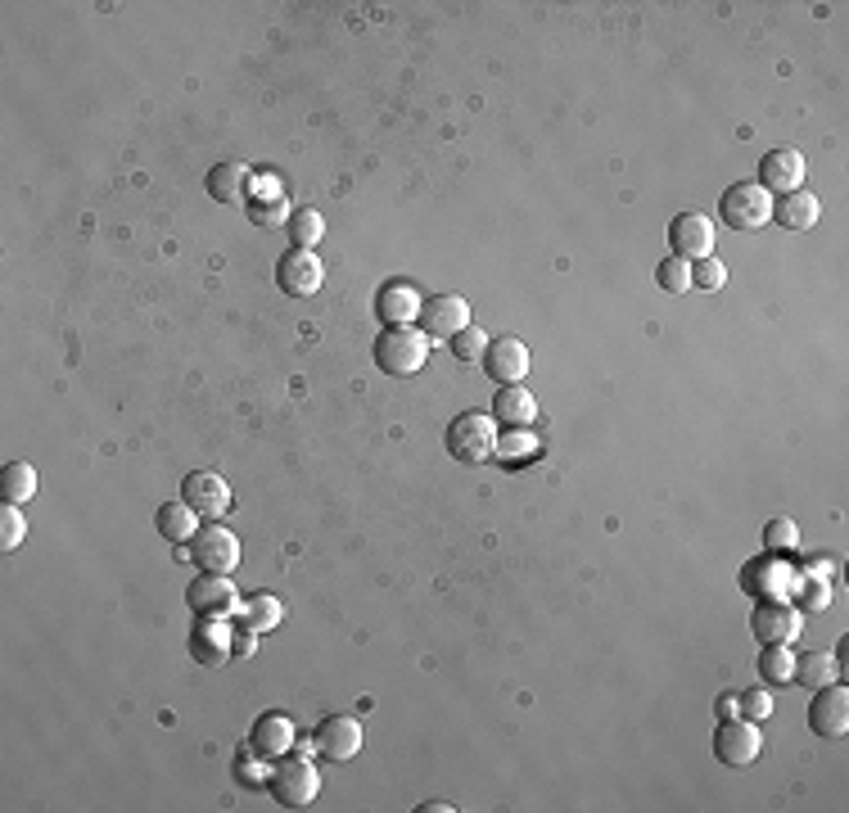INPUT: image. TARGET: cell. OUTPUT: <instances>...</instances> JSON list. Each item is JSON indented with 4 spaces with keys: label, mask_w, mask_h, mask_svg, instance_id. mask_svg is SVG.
Listing matches in <instances>:
<instances>
[{
    "label": "cell",
    "mask_w": 849,
    "mask_h": 813,
    "mask_svg": "<svg viewBox=\"0 0 849 813\" xmlns=\"http://www.w3.org/2000/svg\"><path fill=\"white\" fill-rule=\"evenodd\" d=\"M763 751V732L750 719H723L715 732V760L723 769H750Z\"/></svg>",
    "instance_id": "6"
},
{
    "label": "cell",
    "mask_w": 849,
    "mask_h": 813,
    "mask_svg": "<svg viewBox=\"0 0 849 813\" xmlns=\"http://www.w3.org/2000/svg\"><path fill=\"white\" fill-rule=\"evenodd\" d=\"M190 556L199 561L203 574H231V570L240 565V538H236L227 524L208 520V524H199V533L190 538Z\"/></svg>",
    "instance_id": "4"
},
{
    "label": "cell",
    "mask_w": 849,
    "mask_h": 813,
    "mask_svg": "<svg viewBox=\"0 0 849 813\" xmlns=\"http://www.w3.org/2000/svg\"><path fill=\"white\" fill-rule=\"evenodd\" d=\"M286 231H290L294 249H317V240L326 235V222H321L317 209H294L290 222H286Z\"/></svg>",
    "instance_id": "30"
},
{
    "label": "cell",
    "mask_w": 849,
    "mask_h": 813,
    "mask_svg": "<svg viewBox=\"0 0 849 813\" xmlns=\"http://www.w3.org/2000/svg\"><path fill=\"white\" fill-rule=\"evenodd\" d=\"M190 605L199 615H218V610H231L236 605V588L227 574H203L194 588H190Z\"/></svg>",
    "instance_id": "24"
},
{
    "label": "cell",
    "mask_w": 849,
    "mask_h": 813,
    "mask_svg": "<svg viewBox=\"0 0 849 813\" xmlns=\"http://www.w3.org/2000/svg\"><path fill=\"white\" fill-rule=\"evenodd\" d=\"M420 321H425V334H430V339H452V334H461L470 325V299H461V294L425 299Z\"/></svg>",
    "instance_id": "14"
},
{
    "label": "cell",
    "mask_w": 849,
    "mask_h": 813,
    "mask_svg": "<svg viewBox=\"0 0 849 813\" xmlns=\"http://www.w3.org/2000/svg\"><path fill=\"white\" fill-rule=\"evenodd\" d=\"M181 502L199 515V520H222L231 511V484L218 470H194L181 480Z\"/></svg>",
    "instance_id": "7"
},
{
    "label": "cell",
    "mask_w": 849,
    "mask_h": 813,
    "mask_svg": "<svg viewBox=\"0 0 849 813\" xmlns=\"http://www.w3.org/2000/svg\"><path fill=\"white\" fill-rule=\"evenodd\" d=\"M796 683H805L809 692L827 687V683H840V660L836 655H800L796 660Z\"/></svg>",
    "instance_id": "26"
},
{
    "label": "cell",
    "mask_w": 849,
    "mask_h": 813,
    "mask_svg": "<svg viewBox=\"0 0 849 813\" xmlns=\"http://www.w3.org/2000/svg\"><path fill=\"white\" fill-rule=\"evenodd\" d=\"M159 533L168 542H190L199 533V515L186 502H168V506H159Z\"/></svg>",
    "instance_id": "28"
},
{
    "label": "cell",
    "mask_w": 849,
    "mask_h": 813,
    "mask_svg": "<svg viewBox=\"0 0 849 813\" xmlns=\"http://www.w3.org/2000/svg\"><path fill=\"white\" fill-rule=\"evenodd\" d=\"M656 285H660L665 294H687V290H691V262H687V258H665V262L656 267Z\"/></svg>",
    "instance_id": "33"
},
{
    "label": "cell",
    "mask_w": 849,
    "mask_h": 813,
    "mask_svg": "<svg viewBox=\"0 0 849 813\" xmlns=\"http://www.w3.org/2000/svg\"><path fill=\"white\" fill-rule=\"evenodd\" d=\"M768 714H772V696H768V692H759V687H755V692H746V696H741V719L763 723Z\"/></svg>",
    "instance_id": "37"
},
{
    "label": "cell",
    "mask_w": 849,
    "mask_h": 813,
    "mask_svg": "<svg viewBox=\"0 0 849 813\" xmlns=\"http://www.w3.org/2000/svg\"><path fill=\"white\" fill-rule=\"evenodd\" d=\"M317 751L326 755V760H334V764H343V760H352L362 751V723L352 719V714H330V719H321L317 723Z\"/></svg>",
    "instance_id": "12"
},
{
    "label": "cell",
    "mask_w": 849,
    "mask_h": 813,
    "mask_svg": "<svg viewBox=\"0 0 849 813\" xmlns=\"http://www.w3.org/2000/svg\"><path fill=\"white\" fill-rule=\"evenodd\" d=\"M483 367H488V375L498 380V384H520V380L529 375L533 358H529V349H525V339H516V334H502V339H488Z\"/></svg>",
    "instance_id": "13"
},
{
    "label": "cell",
    "mask_w": 849,
    "mask_h": 813,
    "mask_svg": "<svg viewBox=\"0 0 849 813\" xmlns=\"http://www.w3.org/2000/svg\"><path fill=\"white\" fill-rule=\"evenodd\" d=\"M448 344H452V353H457L461 362H479V358L488 353V334H483V330H475V325H466L461 334H452V339H448Z\"/></svg>",
    "instance_id": "35"
},
{
    "label": "cell",
    "mask_w": 849,
    "mask_h": 813,
    "mask_svg": "<svg viewBox=\"0 0 849 813\" xmlns=\"http://www.w3.org/2000/svg\"><path fill=\"white\" fill-rule=\"evenodd\" d=\"M759 190H768V194H791V190H805V154L800 150H772V154H763V163H759V181H755Z\"/></svg>",
    "instance_id": "11"
},
{
    "label": "cell",
    "mask_w": 849,
    "mask_h": 813,
    "mask_svg": "<svg viewBox=\"0 0 849 813\" xmlns=\"http://www.w3.org/2000/svg\"><path fill=\"white\" fill-rule=\"evenodd\" d=\"M32 493H37V470L28 461H10L6 470H0V498H6L10 506H28Z\"/></svg>",
    "instance_id": "25"
},
{
    "label": "cell",
    "mask_w": 849,
    "mask_h": 813,
    "mask_svg": "<svg viewBox=\"0 0 849 813\" xmlns=\"http://www.w3.org/2000/svg\"><path fill=\"white\" fill-rule=\"evenodd\" d=\"M240 615H244V624H249L253 633H271L280 620H286V605H280L276 596H267V592H253V596H244Z\"/></svg>",
    "instance_id": "27"
},
{
    "label": "cell",
    "mask_w": 849,
    "mask_h": 813,
    "mask_svg": "<svg viewBox=\"0 0 849 813\" xmlns=\"http://www.w3.org/2000/svg\"><path fill=\"white\" fill-rule=\"evenodd\" d=\"M763 548H768L772 556H787V552H796V548H800V524H796V520H787V515L768 520V524H763Z\"/></svg>",
    "instance_id": "31"
},
{
    "label": "cell",
    "mask_w": 849,
    "mask_h": 813,
    "mask_svg": "<svg viewBox=\"0 0 849 813\" xmlns=\"http://www.w3.org/2000/svg\"><path fill=\"white\" fill-rule=\"evenodd\" d=\"M267 786H271V795L286 809H303V804H312L321 795V773H317V764L308 755H299V760L280 755L276 769L267 773Z\"/></svg>",
    "instance_id": "2"
},
{
    "label": "cell",
    "mask_w": 849,
    "mask_h": 813,
    "mask_svg": "<svg viewBox=\"0 0 849 813\" xmlns=\"http://www.w3.org/2000/svg\"><path fill=\"white\" fill-rule=\"evenodd\" d=\"M772 218L782 222L787 231H809V227H818V218H822V203H818L813 190H791V194H782V199H772Z\"/></svg>",
    "instance_id": "17"
},
{
    "label": "cell",
    "mask_w": 849,
    "mask_h": 813,
    "mask_svg": "<svg viewBox=\"0 0 849 813\" xmlns=\"http://www.w3.org/2000/svg\"><path fill=\"white\" fill-rule=\"evenodd\" d=\"M498 461H525V456H538V439L525 434V430H511L507 439H498Z\"/></svg>",
    "instance_id": "36"
},
{
    "label": "cell",
    "mask_w": 849,
    "mask_h": 813,
    "mask_svg": "<svg viewBox=\"0 0 849 813\" xmlns=\"http://www.w3.org/2000/svg\"><path fill=\"white\" fill-rule=\"evenodd\" d=\"M723 285H728V267L719 262V253H710V258L691 262V290L715 294V290H723Z\"/></svg>",
    "instance_id": "32"
},
{
    "label": "cell",
    "mask_w": 849,
    "mask_h": 813,
    "mask_svg": "<svg viewBox=\"0 0 849 813\" xmlns=\"http://www.w3.org/2000/svg\"><path fill=\"white\" fill-rule=\"evenodd\" d=\"M321 281H326V267H321L317 249H290L276 262V285L290 299H312L321 290Z\"/></svg>",
    "instance_id": "9"
},
{
    "label": "cell",
    "mask_w": 849,
    "mask_h": 813,
    "mask_svg": "<svg viewBox=\"0 0 849 813\" xmlns=\"http://www.w3.org/2000/svg\"><path fill=\"white\" fill-rule=\"evenodd\" d=\"M294 745V723L286 719V714H262L258 723H253V755H262V760H280Z\"/></svg>",
    "instance_id": "16"
},
{
    "label": "cell",
    "mask_w": 849,
    "mask_h": 813,
    "mask_svg": "<svg viewBox=\"0 0 849 813\" xmlns=\"http://www.w3.org/2000/svg\"><path fill=\"white\" fill-rule=\"evenodd\" d=\"M240 777H249V782H258L262 773H258V764H253V760H244V755H240Z\"/></svg>",
    "instance_id": "40"
},
{
    "label": "cell",
    "mask_w": 849,
    "mask_h": 813,
    "mask_svg": "<svg viewBox=\"0 0 849 813\" xmlns=\"http://www.w3.org/2000/svg\"><path fill=\"white\" fill-rule=\"evenodd\" d=\"M23 538H28V520L19 515V506L6 502V511H0V552H19Z\"/></svg>",
    "instance_id": "34"
},
{
    "label": "cell",
    "mask_w": 849,
    "mask_h": 813,
    "mask_svg": "<svg viewBox=\"0 0 849 813\" xmlns=\"http://www.w3.org/2000/svg\"><path fill=\"white\" fill-rule=\"evenodd\" d=\"M249 218H253L258 227H286V222H290V199H286V190H280L276 181H258V185L249 190Z\"/></svg>",
    "instance_id": "20"
},
{
    "label": "cell",
    "mask_w": 849,
    "mask_h": 813,
    "mask_svg": "<svg viewBox=\"0 0 849 813\" xmlns=\"http://www.w3.org/2000/svg\"><path fill=\"white\" fill-rule=\"evenodd\" d=\"M253 190V172L244 163H218L208 172V194L218 203H249Z\"/></svg>",
    "instance_id": "21"
},
{
    "label": "cell",
    "mask_w": 849,
    "mask_h": 813,
    "mask_svg": "<svg viewBox=\"0 0 849 813\" xmlns=\"http://www.w3.org/2000/svg\"><path fill=\"white\" fill-rule=\"evenodd\" d=\"M190 646H194V655H199L203 664H222V660L231 655V629H227V620H222V615H208V620L194 629Z\"/></svg>",
    "instance_id": "23"
},
{
    "label": "cell",
    "mask_w": 849,
    "mask_h": 813,
    "mask_svg": "<svg viewBox=\"0 0 849 813\" xmlns=\"http://www.w3.org/2000/svg\"><path fill=\"white\" fill-rule=\"evenodd\" d=\"M669 244H673V258H687V262H700L715 253V222L705 213H678L669 222Z\"/></svg>",
    "instance_id": "10"
},
{
    "label": "cell",
    "mask_w": 849,
    "mask_h": 813,
    "mask_svg": "<svg viewBox=\"0 0 849 813\" xmlns=\"http://www.w3.org/2000/svg\"><path fill=\"white\" fill-rule=\"evenodd\" d=\"M741 583H746V592H755L759 583H768L763 588V596L768 601H787L796 588H800V579L791 574V570H782V565H772V561H759V565H746L741 570Z\"/></svg>",
    "instance_id": "22"
},
{
    "label": "cell",
    "mask_w": 849,
    "mask_h": 813,
    "mask_svg": "<svg viewBox=\"0 0 849 813\" xmlns=\"http://www.w3.org/2000/svg\"><path fill=\"white\" fill-rule=\"evenodd\" d=\"M420 813H452V804H448V800H430V804H425Z\"/></svg>",
    "instance_id": "41"
},
{
    "label": "cell",
    "mask_w": 849,
    "mask_h": 813,
    "mask_svg": "<svg viewBox=\"0 0 849 813\" xmlns=\"http://www.w3.org/2000/svg\"><path fill=\"white\" fill-rule=\"evenodd\" d=\"M430 362V334L416 325H384L376 339V367L389 375H416Z\"/></svg>",
    "instance_id": "1"
},
{
    "label": "cell",
    "mask_w": 849,
    "mask_h": 813,
    "mask_svg": "<svg viewBox=\"0 0 849 813\" xmlns=\"http://www.w3.org/2000/svg\"><path fill=\"white\" fill-rule=\"evenodd\" d=\"M420 308H425V299H420L416 285H407V281L384 285L380 299H376V312H380L384 325H411V321L420 317Z\"/></svg>",
    "instance_id": "18"
},
{
    "label": "cell",
    "mask_w": 849,
    "mask_h": 813,
    "mask_svg": "<svg viewBox=\"0 0 849 813\" xmlns=\"http://www.w3.org/2000/svg\"><path fill=\"white\" fill-rule=\"evenodd\" d=\"M448 452L457 461H488L498 452V421L483 412H466L448 425Z\"/></svg>",
    "instance_id": "5"
},
{
    "label": "cell",
    "mask_w": 849,
    "mask_h": 813,
    "mask_svg": "<svg viewBox=\"0 0 849 813\" xmlns=\"http://www.w3.org/2000/svg\"><path fill=\"white\" fill-rule=\"evenodd\" d=\"M809 727L822 736H845L849 732V692L840 683H827L809 701Z\"/></svg>",
    "instance_id": "15"
},
{
    "label": "cell",
    "mask_w": 849,
    "mask_h": 813,
    "mask_svg": "<svg viewBox=\"0 0 849 813\" xmlns=\"http://www.w3.org/2000/svg\"><path fill=\"white\" fill-rule=\"evenodd\" d=\"M538 416V398L525 384H498V398H492V421L525 430Z\"/></svg>",
    "instance_id": "19"
},
{
    "label": "cell",
    "mask_w": 849,
    "mask_h": 813,
    "mask_svg": "<svg viewBox=\"0 0 849 813\" xmlns=\"http://www.w3.org/2000/svg\"><path fill=\"white\" fill-rule=\"evenodd\" d=\"M750 633L763 642V646H791L800 633H805V624H800V610L791 605V601H759L755 610H750Z\"/></svg>",
    "instance_id": "8"
},
{
    "label": "cell",
    "mask_w": 849,
    "mask_h": 813,
    "mask_svg": "<svg viewBox=\"0 0 849 813\" xmlns=\"http://www.w3.org/2000/svg\"><path fill=\"white\" fill-rule=\"evenodd\" d=\"M719 218H723V227H732V231H759V227L772 222V194L759 190L755 181H737V185H728L723 199H719Z\"/></svg>",
    "instance_id": "3"
},
{
    "label": "cell",
    "mask_w": 849,
    "mask_h": 813,
    "mask_svg": "<svg viewBox=\"0 0 849 813\" xmlns=\"http://www.w3.org/2000/svg\"><path fill=\"white\" fill-rule=\"evenodd\" d=\"M796 651L791 646H763V655H759V673L768 678V683H796Z\"/></svg>",
    "instance_id": "29"
},
{
    "label": "cell",
    "mask_w": 849,
    "mask_h": 813,
    "mask_svg": "<svg viewBox=\"0 0 849 813\" xmlns=\"http://www.w3.org/2000/svg\"><path fill=\"white\" fill-rule=\"evenodd\" d=\"M796 592H800V601H805L809 610H827V601H831V592H827V583H800Z\"/></svg>",
    "instance_id": "38"
},
{
    "label": "cell",
    "mask_w": 849,
    "mask_h": 813,
    "mask_svg": "<svg viewBox=\"0 0 849 813\" xmlns=\"http://www.w3.org/2000/svg\"><path fill=\"white\" fill-rule=\"evenodd\" d=\"M719 719H741V692H723L719 696Z\"/></svg>",
    "instance_id": "39"
}]
</instances>
